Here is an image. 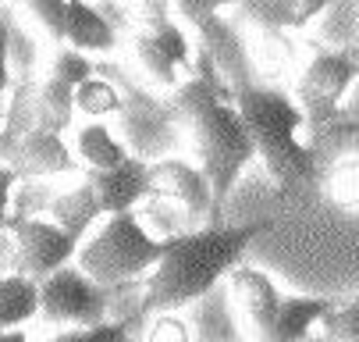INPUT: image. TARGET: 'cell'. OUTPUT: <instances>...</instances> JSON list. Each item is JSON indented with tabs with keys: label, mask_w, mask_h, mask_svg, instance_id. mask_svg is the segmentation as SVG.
Masks as SVG:
<instances>
[{
	"label": "cell",
	"mask_w": 359,
	"mask_h": 342,
	"mask_svg": "<svg viewBox=\"0 0 359 342\" xmlns=\"http://www.w3.org/2000/svg\"><path fill=\"white\" fill-rule=\"evenodd\" d=\"M0 342H29V335L18 328V331H0Z\"/></svg>",
	"instance_id": "28"
},
{
	"label": "cell",
	"mask_w": 359,
	"mask_h": 342,
	"mask_svg": "<svg viewBox=\"0 0 359 342\" xmlns=\"http://www.w3.org/2000/svg\"><path fill=\"white\" fill-rule=\"evenodd\" d=\"M118 342H132V338H128V335H121V338H118Z\"/></svg>",
	"instance_id": "30"
},
{
	"label": "cell",
	"mask_w": 359,
	"mask_h": 342,
	"mask_svg": "<svg viewBox=\"0 0 359 342\" xmlns=\"http://www.w3.org/2000/svg\"><path fill=\"white\" fill-rule=\"evenodd\" d=\"M15 189H18V175L8 164H0V235L8 232L15 214Z\"/></svg>",
	"instance_id": "27"
},
{
	"label": "cell",
	"mask_w": 359,
	"mask_h": 342,
	"mask_svg": "<svg viewBox=\"0 0 359 342\" xmlns=\"http://www.w3.org/2000/svg\"><path fill=\"white\" fill-rule=\"evenodd\" d=\"M146 200H161V204L175 207L185 218L189 232L217 225L207 178H203V171L196 164H189L182 157H164V161L149 164V197Z\"/></svg>",
	"instance_id": "8"
},
{
	"label": "cell",
	"mask_w": 359,
	"mask_h": 342,
	"mask_svg": "<svg viewBox=\"0 0 359 342\" xmlns=\"http://www.w3.org/2000/svg\"><path fill=\"white\" fill-rule=\"evenodd\" d=\"M320 335L317 342H359V307L348 303V307H331L324 317H320Z\"/></svg>",
	"instance_id": "22"
},
{
	"label": "cell",
	"mask_w": 359,
	"mask_h": 342,
	"mask_svg": "<svg viewBox=\"0 0 359 342\" xmlns=\"http://www.w3.org/2000/svg\"><path fill=\"white\" fill-rule=\"evenodd\" d=\"M39 285V314L50 324L65 328H100L111 321V296L104 285H96L75 264L54 271Z\"/></svg>",
	"instance_id": "6"
},
{
	"label": "cell",
	"mask_w": 359,
	"mask_h": 342,
	"mask_svg": "<svg viewBox=\"0 0 359 342\" xmlns=\"http://www.w3.org/2000/svg\"><path fill=\"white\" fill-rule=\"evenodd\" d=\"M125 104H121V93L111 79H86L82 86H75V111H82L86 118H107V114H118Z\"/></svg>",
	"instance_id": "20"
},
{
	"label": "cell",
	"mask_w": 359,
	"mask_h": 342,
	"mask_svg": "<svg viewBox=\"0 0 359 342\" xmlns=\"http://www.w3.org/2000/svg\"><path fill=\"white\" fill-rule=\"evenodd\" d=\"M146 342H189V324L175 314H161L157 321H153Z\"/></svg>",
	"instance_id": "26"
},
{
	"label": "cell",
	"mask_w": 359,
	"mask_h": 342,
	"mask_svg": "<svg viewBox=\"0 0 359 342\" xmlns=\"http://www.w3.org/2000/svg\"><path fill=\"white\" fill-rule=\"evenodd\" d=\"M132 54H135V65L153 82L168 86V89H178L182 86V72H192V61H189L192 46H189L185 29L175 18H164V22H153L146 29H135Z\"/></svg>",
	"instance_id": "9"
},
{
	"label": "cell",
	"mask_w": 359,
	"mask_h": 342,
	"mask_svg": "<svg viewBox=\"0 0 359 342\" xmlns=\"http://www.w3.org/2000/svg\"><path fill=\"white\" fill-rule=\"evenodd\" d=\"M8 235H11V264H15L11 275H22L29 282H43L54 271L68 268L79 250V242L46 218H11Z\"/></svg>",
	"instance_id": "7"
},
{
	"label": "cell",
	"mask_w": 359,
	"mask_h": 342,
	"mask_svg": "<svg viewBox=\"0 0 359 342\" xmlns=\"http://www.w3.org/2000/svg\"><path fill=\"white\" fill-rule=\"evenodd\" d=\"M50 79H57L65 86H82L86 79H93V61L79 51H72V46H65V51H57L54 58V72H50Z\"/></svg>",
	"instance_id": "23"
},
{
	"label": "cell",
	"mask_w": 359,
	"mask_h": 342,
	"mask_svg": "<svg viewBox=\"0 0 359 342\" xmlns=\"http://www.w3.org/2000/svg\"><path fill=\"white\" fill-rule=\"evenodd\" d=\"M65 43L79 54H107L118 43V29L111 18L82 0H65Z\"/></svg>",
	"instance_id": "13"
},
{
	"label": "cell",
	"mask_w": 359,
	"mask_h": 342,
	"mask_svg": "<svg viewBox=\"0 0 359 342\" xmlns=\"http://www.w3.org/2000/svg\"><path fill=\"white\" fill-rule=\"evenodd\" d=\"M238 11H242V18H249L260 32L278 36L285 29L310 25L324 11V0H320V4H302V0H292V4H274V0H264V4H242Z\"/></svg>",
	"instance_id": "18"
},
{
	"label": "cell",
	"mask_w": 359,
	"mask_h": 342,
	"mask_svg": "<svg viewBox=\"0 0 359 342\" xmlns=\"http://www.w3.org/2000/svg\"><path fill=\"white\" fill-rule=\"evenodd\" d=\"M8 86H11V79H4V75H0V100H4V93H8Z\"/></svg>",
	"instance_id": "29"
},
{
	"label": "cell",
	"mask_w": 359,
	"mask_h": 342,
	"mask_svg": "<svg viewBox=\"0 0 359 342\" xmlns=\"http://www.w3.org/2000/svg\"><path fill=\"white\" fill-rule=\"evenodd\" d=\"M235 111L252 139V154L264 161L271 182L288 192L310 175H317V161L302 139V114L292 104V96L281 89H235Z\"/></svg>",
	"instance_id": "3"
},
{
	"label": "cell",
	"mask_w": 359,
	"mask_h": 342,
	"mask_svg": "<svg viewBox=\"0 0 359 342\" xmlns=\"http://www.w3.org/2000/svg\"><path fill=\"white\" fill-rule=\"evenodd\" d=\"M0 164H8L25 182L79 171V161L72 154V146L65 143V136H50L39 129H25L15 139L0 143Z\"/></svg>",
	"instance_id": "10"
},
{
	"label": "cell",
	"mask_w": 359,
	"mask_h": 342,
	"mask_svg": "<svg viewBox=\"0 0 359 342\" xmlns=\"http://www.w3.org/2000/svg\"><path fill=\"white\" fill-rule=\"evenodd\" d=\"M164 254V239L153 235L139 214H114L104 218L75 250V268L89 275L96 285H118L153 271Z\"/></svg>",
	"instance_id": "4"
},
{
	"label": "cell",
	"mask_w": 359,
	"mask_h": 342,
	"mask_svg": "<svg viewBox=\"0 0 359 342\" xmlns=\"http://www.w3.org/2000/svg\"><path fill=\"white\" fill-rule=\"evenodd\" d=\"M228 289H231V300L238 303L242 317H245L249 328L256 331V342H267L285 292L274 285V278H271L267 271L252 268V264L231 268V271H228Z\"/></svg>",
	"instance_id": "12"
},
{
	"label": "cell",
	"mask_w": 359,
	"mask_h": 342,
	"mask_svg": "<svg viewBox=\"0 0 359 342\" xmlns=\"http://www.w3.org/2000/svg\"><path fill=\"white\" fill-rule=\"evenodd\" d=\"M82 182L93 189L104 218L135 214V204L149 197V161L128 157V161H121L118 168H107V171H86Z\"/></svg>",
	"instance_id": "11"
},
{
	"label": "cell",
	"mask_w": 359,
	"mask_h": 342,
	"mask_svg": "<svg viewBox=\"0 0 359 342\" xmlns=\"http://www.w3.org/2000/svg\"><path fill=\"white\" fill-rule=\"evenodd\" d=\"M121 335H125V328L118 321H107L100 328H65V331H57L54 338H46V342H118Z\"/></svg>",
	"instance_id": "25"
},
{
	"label": "cell",
	"mask_w": 359,
	"mask_h": 342,
	"mask_svg": "<svg viewBox=\"0 0 359 342\" xmlns=\"http://www.w3.org/2000/svg\"><path fill=\"white\" fill-rule=\"evenodd\" d=\"M171 111L175 121L189 132V143L196 150V168L203 171L214 197V221L221 214L224 197L235 189L242 168L256 157L252 154V139L235 111L231 100H221V93L203 82L199 75H189L175 96H171Z\"/></svg>",
	"instance_id": "2"
},
{
	"label": "cell",
	"mask_w": 359,
	"mask_h": 342,
	"mask_svg": "<svg viewBox=\"0 0 359 342\" xmlns=\"http://www.w3.org/2000/svg\"><path fill=\"white\" fill-rule=\"evenodd\" d=\"M264 232V225H207L196 232H182L164 239V254L146 275V292L139 314H175L196 300H203L207 292L231 271L238 268L245 246Z\"/></svg>",
	"instance_id": "1"
},
{
	"label": "cell",
	"mask_w": 359,
	"mask_h": 342,
	"mask_svg": "<svg viewBox=\"0 0 359 342\" xmlns=\"http://www.w3.org/2000/svg\"><path fill=\"white\" fill-rule=\"evenodd\" d=\"M306 342H317V338H306Z\"/></svg>",
	"instance_id": "31"
},
{
	"label": "cell",
	"mask_w": 359,
	"mask_h": 342,
	"mask_svg": "<svg viewBox=\"0 0 359 342\" xmlns=\"http://www.w3.org/2000/svg\"><path fill=\"white\" fill-rule=\"evenodd\" d=\"M39 314V285L22 275H0V331H18Z\"/></svg>",
	"instance_id": "19"
},
{
	"label": "cell",
	"mask_w": 359,
	"mask_h": 342,
	"mask_svg": "<svg viewBox=\"0 0 359 342\" xmlns=\"http://www.w3.org/2000/svg\"><path fill=\"white\" fill-rule=\"evenodd\" d=\"M25 11L46 29L50 39H65V0H32Z\"/></svg>",
	"instance_id": "24"
},
{
	"label": "cell",
	"mask_w": 359,
	"mask_h": 342,
	"mask_svg": "<svg viewBox=\"0 0 359 342\" xmlns=\"http://www.w3.org/2000/svg\"><path fill=\"white\" fill-rule=\"evenodd\" d=\"M72 154L79 164H86V171H107L118 168L121 161H128V146L104 125V121H89L82 129H75V146Z\"/></svg>",
	"instance_id": "17"
},
{
	"label": "cell",
	"mask_w": 359,
	"mask_h": 342,
	"mask_svg": "<svg viewBox=\"0 0 359 342\" xmlns=\"http://www.w3.org/2000/svg\"><path fill=\"white\" fill-rule=\"evenodd\" d=\"M331 307L334 303L324 296H281V307H278L267 342H306Z\"/></svg>",
	"instance_id": "16"
},
{
	"label": "cell",
	"mask_w": 359,
	"mask_h": 342,
	"mask_svg": "<svg viewBox=\"0 0 359 342\" xmlns=\"http://www.w3.org/2000/svg\"><path fill=\"white\" fill-rule=\"evenodd\" d=\"M43 218L54 221L61 232H68L75 242H82L96 228V221H104V211H100L93 189L82 182V185H75L68 192H57V197L46 204V214Z\"/></svg>",
	"instance_id": "15"
},
{
	"label": "cell",
	"mask_w": 359,
	"mask_h": 342,
	"mask_svg": "<svg viewBox=\"0 0 359 342\" xmlns=\"http://www.w3.org/2000/svg\"><path fill=\"white\" fill-rule=\"evenodd\" d=\"M355 86V51H317L295 79L292 104L306 129H324L341 114V100Z\"/></svg>",
	"instance_id": "5"
},
{
	"label": "cell",
	"mask_w": 359,
	"mask_h": 342,
	"mask_svg": "<svg viewBox=\"0 0 359 342\" xmlns=\"http://www.w3.org/2000/svg\"><path fill=\"white\" fill-rule=\"evenodd\" d=\"M320 18H324L320 39L327 43V51H348L352 39H355V29H359L355 4H324Z\"/></svg>",
	"instance_id": "21"
},
{
	"label": "cell",
	"mask_w": 359,
	"mask_h": 342,
	"mask_svg": "<svg viewBox=\"0 0 359 342\" xmlns=\"http://www.w3.org/2000/svg\"><path fill=\"white\" fill-rule=\"evenodd\" d=\"M29 121L39 132L65 136L75 121V89L46 75L39 82V89L29 93Z\"/></svg>",
	"instance_id": "14"
}]
</instances>
